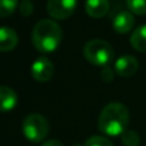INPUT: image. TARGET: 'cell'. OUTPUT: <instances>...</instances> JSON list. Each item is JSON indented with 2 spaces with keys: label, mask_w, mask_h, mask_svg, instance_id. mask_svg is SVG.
<instances>
[{
  "label": "cell",
  "mask_w": 146,
  "mask_h": 146,
  "mask_svg": "<svg viewBox=\"0 0 146 146\" xmlns=\"http://www.w3.org/2000/svg\"><path fill=\"white\" fill-rule=\"evenodd\" d=\"M129 122L128 109L121 103H110L101 110L98 127L106 136H122Z\"/></svg>",
  "instance_id": "1"
},
{
  "label": "cell",
  "mask_w": 146,
  "mask_h": 146,
  "mask_svg": "<svg viewBox=\"0 0 146 146\" xmlns=\"http://www.w3.org/2000/svg\"><path fill=\"white\" fill-rule=\"evenodd\" d=\"M62 41V30L51 19H41L32 30V44L40 53H53Z\"/></svg>",
  "instance_id": "2"
},
{
  "label": "cell",
  "mask_w": 146,
  "mask_h": 146,
  "mask_svg": "<svg viewBox=\"0 0 146 146\" xmlns=\"http://www.w3.org/2000/svg\"><path fill=\"white\" fill-rule=\"evenodd\" d=\"M83 55L94 66H103L106 67L114 58V50L109 42L104 40H95L88 41L83 48Z\"/></svg>",
  "instance_id": "3"
},
{
  "label": "cell",
  "mask_w": 146,
  "mask_h": 146,
  "mask_svg": "<svg viewBox=\"0 0 146 146\" xmlns=\"http://www.w3.org/2000/svg\"><path fill=\"white\" fill-rule=\"evenodd\" d=\"M49 122L41 114L33 113L25 118L22 124L23 135L32 142H41L49 133Z\"/></svg>",
  "instance_id": "4"
},
{
  "label": "cell",
  "mask_w": 146,
  "mask_h": 146,
  "mask_svg": "<svg viewBox=\"0 0 146 146\" xmlns=\"http://www.w3.org/2000/svg\"><path fill=\"white\" fill-rule=\"evenodd\" d=\"M48 13L55 19H67L73 14L77 0H48Z\"/></svg>",
  "instance_id": "5"
},
{
  "label": "cell",
  "mask_w": 146,
  "mask_h": 146,
  "mask_svg": "<svg viewBox=\"0 0 146 146\" xmlns=\"http://www.w3.org/2000/svg\"><path fill=\"white\" fill-rule=\"evenodd\" d=\"M31 73H32V77L38 82H48L54 74V66L48 58L41 56L33 62Z\"/></svg>",
  "instance_id": "6"
},
{
  "label": "cell",
  "mask_w": 146,
  "mask_h": 146,
  "mask_svg": "<svg viewBox=\"0 0 146 146\" xmlns=\"http://www.w3.org/2000/svg\"><path fill=\"white\" fill-rule=\"evenodd\" d=\"M117 74L122 77H131L139 69V62L133 55H123L119 56L114 64Z\"/></svg>",
  "instance_id": "7"
},
{
  "label": "cell",
  "mask_w": 146,
  "mask_h": 146,
  "mask_svg": "<svg viewBox=\"0 0 146 146\" xmlns=\"http://www.w3.org/2000/svg\"><path fill=\"white\" fill-rule=\"evenodd\" d=\"M135 26V17L131 12H127V10H123V12H119L115 17L113 18V28L115 32L118 33H128L129 31L133 28Z\"/></svg>",
  "instance_id": "8"
},
{
  "label": "cell",
  "mask_w": 146,
  "mask_h": 146,
  "mask_svg": "<svg viewBox=\"0 0 146 146\" xmlns=\"http://www.w3.org/2000/svg\"><path fill=\"white\" fill-rule=\"evenodd\" d=\"M18 45V35L10 27H0V51H12Z\"/></svg>",
  "instance_id": "9"
},
{
  "label": "cell",
  "mask_w": 146,
  "mask_h": 146,
  "mask_svg": "<svg viewBox=\"0 0 146 146\" xmlns=\"http://www.w3.org/2000/svg\"><path fill=\"white\" fill-rule=\"evenodd\" d=\"M18 103L17 92L12 87L0 86V111H10Z\"/></svg>",
  "instance_id": "10"
},
{
  "label": "cell",
  "mask_w": 146,
  "mask_h": 146,
  "mask_svg": "<svg viewBox=\"0 0 146 146\" xmlns=\"http://www.w3.org/2000/svg\"><path fill=\"white\" fill-rule=\"evenodd\" d=\"M85 9L90 17L103 18L109 10V0H86Z\"/></svg>",
  "instance_id": "11"
},
{
  "label": "cell",
  "mask_w": 146,
  "mask_h": 146,
  "mask_svg": "<svg viewBox=\"0 0 146 146\" xmlns=\"http://www.w3.org/2000/svg\"><path fill=\"white\" fill-rule=\"evenodd\" d=\"M132 48L140 53H146V25L137 27L129 38Z\"/></svg>",
  "instance_id": "12"
},
{
  "label": "cell",
  "mask_w": 146,
  "mask_h": 146,
  "mask_svg": "<svg viewBox=\"0 0 146 146\" xmlns=\"http://www.w3.org/2000/svg\"><path fill=\"white\" fill-rule=\"evenodd\" d=\"M126 3L131 13L137 15L146 14V0H126Z\"/></svg>",
  "instance_id": "13"
},
{
  "label": "cell",
  "mask_w": 146,
  "mask_h": 146,
  "mask_svg": "<svg viewBox=\"0 0 146 146\" xmlns=\"http://www.w3.org/2000/svg\"><path fill=\"white\" fill-rule=\"evenodd\" d=\"M122 142L124 146H139L140 145V136L137 132L132 129H126L121 136Z\"/></svg>",
  "instance_id": "14"
},
{
  "label": "cell",
  "mask_w": 146,
  "mask_h": 146,
  "mask_svg": "<svg viewBox=\"0 0 146 146\" xmlns=\"http://www.w3.org/2000/svg\"><path fill=\"white\" fill-rule=\"evenodd\" d=\"M18 7V0H0V17H8Z\"/></svg>",
  "instance_id": "15"
},
{
  "label": "cell",
  "mask_w": 146,
  "mask_h": 146,
  "mask_svg": "<svg viewBox=\"0 0 146 146\" xmlns=\"http://www.w3.org/2000/svg\"><path fill=\"white\" fill-rule=\"evenodd\" d=\"M83 146H114L108 139L103 136H92L86 140Z\"/></svg>",
  "instance_id": "16"
},
{
  "label": "cell",
  "mask_w": 146,
  "mask_h": 146,
  "mask_svg": "<svg viewBox=\"0 0 146 146\" xmlns=\"http://www.w3.org/2000/svg\"><path fill=\"white\" fill-rule=\"evenodd\" d=\"M32 10H33V5H32V3H31V0H23V1L21 3L19 12L22 15L27 17V15H30L31 13H32Z\"/></svg>",
  "instance_id": "17"
},
{
  "label": "cell",
  "mask_w": 146,
  "mask_h": 146,
  "mask_svg": "<svg viewBox=\"0 0 146 146\" xmlns=\"http://www.w3.org/2000/svg\"><path fill=\"white\" fill-rule=\"evenodd\" d=\"M100 76L105 82H111L114 78V72H113V69L109 68V67H104V68L101 69Z\"/></svg>",
  "instance_id": "18"
},
{
  "label": "cell",
  "mask_w": 146,
  "mask_h": 146,
  "mask_svg": "<svg viewBox=\"0 0 146 146\" xmlns=\"http://www.w3.org/2000/svg\"><path fill=\"white\" fill-rule=\"evenodd\" d=\"M41 146H64L60 141L58 140H49V141H45Z\"/></svg>",
  "instance_id": "19"
}]
</instances>
